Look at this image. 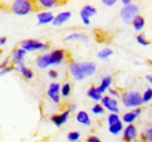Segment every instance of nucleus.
Here are the masks:
<instances>
[{
	"instance_id": "10",
	"label": "nucleus",
	"mask_w": 152,
	"mask_h": 142,
	"mask_svg": "<svg viewBox=\"0 0 152 142\" xmlns=\"http://www.w3.org/2000/svg\"><path fill=\"white\" fill-rule=\"evenodd\" d=\"M123 141L124 142H133L138 138V132L137 128L132 125H128L123 129Z\"/></svg>"
},
{
	"instance_id": "24",
	"label": "nucleus",
	"mask_w": 152,
	"mask_h": 142,
	"mask_svg": "<svg viewBox=\"0 0 152 142\" xmlns=\"http://www.w3.org/2000/svg\"><path fill=\"white\" fill-rule=\"evenodd\" d=\"M38 4L40 5V7H43V8H54V7H58V5L63 2L57 0H39Z\"/></svg>"
},
{
	"instance_id": "43",
	"label": "nucleus",
	"mask_w": 152,
	"mask_h": 142,
	"mask_svg": "<svg viewBox=\"0 0 152 142\" xmlns=\"http://www.w3.org/2000/svg\"><path fill=\"white\" fill-rule=\"evenodd\" d=\"M146 62H148V64H149V65H151V67H152V61H151V59H148Z\"/></svg>"
},
{
	"instance_id": "26",
	"label": "nucleus",
	"mask_w": 152,
	"mask_h": 142,
	"mask_svg": "<svg viewBox=\"0 0 152 142\" xmlns=\"http://www.w3.org/2000/svg\"><path fill=\"white\" fill-rule=\"evenodd\" d=\"M60 94H61L63 98H68V97L72 94V84H70V83H64V84L61 86Z\"/></svg>"
},
{
	"instance_id": "25",
	"label": "nucleus",
	"mask_w": 152,
	"mask_h": 142,
	"mask_svg": "<svg viewBox=\"0 0 152 142\" xmlns=\"http://www.w3.org/2000/svg\"><path fill=\"white\" fill-rule=\"evenodd\" d=\"M113 55H114V50L113 49H110V48H103L102 50H99L97 53V58L98 59H102V61H105L109 57H111Z\"/></svg>"
},
{
	"instance_id": "44",
	"label": "nucleus",
	"mask_w": 152,
	"mask_h": 142,
	"mask_svg": "<svg viewBox=\"0 0 152 142\" xmlns=\"http://www.w3.org/2000/svg\"><path fill=\"white\" fill-rule=\"evenodd\" d=\"M78 142H80V141H78Z\"/></svg>"
},
{
	"instance_id": "17",
	"label": "nucleus",
	"mask_w": 152,
	"mask_h": 142,
	"mask_svg": "<svg viewBox=\"0 0 152 142\" xmlns=\"http://www.w3.org/2000/svg\"><path fill=\"white\" fill-rule=\"evenodd\" d=\"M75 119L80 125H83V126H90L91 125V119L86 111H78L76 113Z\"/></svg>"
},
{
	"instance_id": "18",
	"label": "nucleus",
	"mask_w": 152,
	"mask_h": 142,
	"mask_svg": "<svg viewBox=\"0 0 152 142\" xmlns=\"http://www.w3.org/2000/svg\"><path fill=\"white\" fill-rule=\"evenodd\" d=\"M35 64L39 69H47L50 67V63H49V55L48 54H42L37 57L35 59Z\"/></svg>"
},
{
	"instance_id": "7",
	"label": "nucleus",
	"mask_w": 152,
	"mask_h": 142,
	"mask_svg": "<svg viewBox=\"0 0 152 142\" xmlns=\"http://www.w3.org/2000/svg\"><path fill=\"white\" fill-rule=\"evenodd\" d=\"M101 105L103 106L104 109H108L110 113H115V114L119 113L118 101L115 98H111L109 96H103L102 99H101Z\"/></svg>"
},
{
	"instance_id": "23",
	"label": "nucleus",
	"mask_w": 152,
	"mask_h": 142,
	"mask_svg": "<svg viewBox=\"0 0 152 142\" xmlns=\"http://www.w3.org/2000/svg\"><path fill=\"white\" fill-rule=\"evenodd\" d=\"M87 96L91 99V100H94V101H101V99H102V94L101 93H98V91L96 89V86H90L88 91H87Z\"/></svg>"
},
{
	"instance_id": "20",
	"label": "nucleus",
	"mask_w": 152,
	"mask_h": 142,
	"mask_svg": "<svg viewBox=\"0 0 152 142\" xmlns=\"http://www.w3.org/2000/svg\"><path fill=\"white\" fill-rule=\"evenodd\" d=\"M14 70L19 71L20 73H21V76L25 78V79H27V80H31V79H33V77H34V72L32 69H29L28 67H26V65H20V67H14Z\"/></svg>"
},
{
	"instance_id": "8",
	"label": "nucleus",
	"mask_w": 152,
	"mask_h": 142,
	"mask_svg": "<svg viewBox=\"0 0 152 142\" xmlns=\"http://www.w3.org/2000/svg\"><path fill=\"white\" fill-rule=\"evenodd\" d=\"M60 90H61V85L56 83V82H53L49 84L48 90H47V96L48 98L54 103L58 105L61 103V98H60Z\"/></svg>"
},
{
	"instance_id": "1",
	"label": "nucleus",
	"mask_w": 152,
	"mask_h": 142,
	"mask_svg": "<svg viewBox=\"0 0 152 142\" xmlns=\"http://www.w3.org/2000/svg\"><path fill=\"white\" fill-rule=\"evenodd\" d=\"M97 67L94 62H72L69 64V72L73 78L82 82L88 77H91L96 73Z\"/></svg>"
},
{
	"instance_id": "16",
	"label": "nucleus",
	"mask_w": 152,
	"mask_h": 142,
	"mask_svg": "<svg viewBox=\"0 0 152 142\" xmlns=\"http://www.w3.org/2000/svg\"><path fill=\"white\" fill-rule=\"evenodd\" d=\"M111 84H113V77L111 76H105V77L102 78L101 84L98 86H96V89L98 91V93L103 94L107 90H109L111 88Z\"/></svg>"
},
{
	"instance_id": "11",
	"label": "nucleus",
	"mask_w": 152,
	"mask_h": 142,
	"mask_svg": "<svg viewBox=\"0 0 152 142\" xmlns=\"http://www.w3.org/2000/svg\"><path fill=\"white\" fill-rule=\"evenodd\" d=\"M140 114H142V108L137 107V108H134L132 111H129L122 115V122L126 125H132Z\"/></svg>"
},
{
	"instance_id": "12",
	"label": "nucleus",
	"mask_w": 152,
	"mask_h": 142,
	"mask_svg": "<svg viewBox=\"0 0 152 142\" xmlns=\"http://www.w3.org/2000/svg\"><path fill=\"white\" fill-rule=\"evenodd\" d=\"M69 117H70V113L68 109H66V111L61 112L60 114H53L50 117V121L56 127H61L64 124H67V121L69 120Z\"/></svg>"
},
{
	"instance_id": "34",
	"label": "nucleus",
	"mask_w": 152,
	"mask_h": 142,
	"mask_svg": "<svg viewBox=\"0 0 152 142\" xmlns=\"http://www.w3.org/2000/svg\"><path fill=\"white\" fill-rule=\"evenodd\" d=\"M108 91H109V97H111V98H118V97L121 96V94H119V92H118V90H116V89L110 88Z\"/></svg>"
},
{
	"instance_id": "19",
	"label": "nucleus",
	"mask_w": 152,
	"mask_h": 142,
	"mask_svg": "<svg viewBox=\"0 0 152 142\" xmlns=\"http://www.w3.org/2000/svg\"><path fill=\"white\" fill-rule=\"evenodd\" d=\"M64 41H82L83 43L88 44L89 37H88V35H86L83 33H72V34H69V35H67L64 37Z\"/></svg>"
},
{
	"instance_id": "14",
	"label": "nucleus",
	"mask_w": 152,
	"mask_h": 142,
	"mask_svg": "<svg viewBox=\"0 0 152 142\" xmlns=\"http://www.w3.org/2000/svg\"><path fill=\"white\" fill-rule=\"evenodd\" d=\"M70 18H72V12H70V11L61 12V13H58V14H56V15L54 17V20H53L52 25H53L54 27H60V26L64 25L66 22H68Z\"/></svg>"
},
{
	"instance_id": "27",
	"label": "nucleus",
	"mask_w": 152,
	"mask_h": 142,
	"mask_svg": "<svg viewBox=\"0 0 152 142\" xmlns=\"http://www.w3.org/2000/svg\"><path fill=\"white\" fill-rule=\"evenodd\" d=\"M81 139V133L77 132V130H73V132H69L67 134V140L69 142H78Z\"/></svg>"
},
{
	"instance_id": "30",
	"label": "nucleus",
	"mask_w": 152,
	"mask_h": 142,
	"mask_svg": "<svg viewBox=\"0 0 152 142\" xmlns=\"http://www.w3.org/2000/svg\"><path fill=\"white\" fill-rule=\"evenodd\" d=\"M142 99H143V103H150L152 101V88H148V89L144 91V93L142 94Z\"/></svg>"
},
{
	"instance_id": "41",
	"label": "nucleus",
	"mask_w": 152,
	"mask_h": 142,
	"mask_svg": "<svg viewBox=\"0 0 152 142\" xmlns=\"http://www.w3.org/2000/svg\"><path fill=\"white\" fill-rule=\"evenodd\" d=\"M121 2H122V5H123V7L129 6V5H131V4H132V1H131V0H122Z\"/></svg>"
},
{
	"instance_id": "22",
	"label": "nucleus",
	"mask_w": 152,
	"mask_h": 142,
	"mask_svg": "<svg viewBox=\"0 0 152 142\" xmlns=\"http://www.w3.org/2000/svg\"><path fill=\"white\" fill-rule=\"evenodd\" d=\"M123 129H124V126H123L122 120H118V121H116L114 124L108 125V130H109V133L113 134V135H118V134H121V133L123 132Z\"/></svg>"
},
{
	"instance_id": "3",
	"label": "nucleus",
	"mask_w": 152,
	"mask_h": 142,
	"mask_svg": "<svg viewBox=\"0 0 152 142\" xmlns=\"http://www.w3.org/2000/svg\"><path fill=\"white\" fill-rule=\"evenodd\" d=\"M122 104L128 108L140 107L144 103L142 99V94L138 91H125L121 96Z\"/></svg>"
},
{
	"instance_id": "15",
	"label": "nucleus",
	"mask_w": 152,
	"mask_h": 142,
	"mask_svg": "<svg viewBox=\"0 0 152 142\" xmlns=\"http://www.w3.org/2000/svg\"><path fill=\"white\" fill-rule=\"evenodd\" d=\"M26 54L27 53L25 50H22L21 48H18V49L13 50V53H12V62H13L14 67H20V65L23 64Z\"/></svg>"
},
{
	"instance_id": "42",
	"label": "nucleus",
	"mask_w": 152,
	"mask_h": 142,
	"mask_svg": "<svg viewBox=\"0 0 152 142\" xmlns=\"http://www.w3.org/2000/svg\"><path fill=\"white\" fill-rule=\"evenodd\" d=\"M145 79L152 85V75H146V76H145Z\"/></svg>"
},
{
	"instance_id": "4",
	"label": "nucleus",
	"mask_w": 152,
	"mask_h": 142,
	"mask_svg": "<svg viewBox=\"0 0 152 142\" xmlns=\"http://www.w3.org/2000/svg\"><path fill=\"white\" fill-rule=\"evenodd\" d=\"M20 48L22 50H25L26 53H31V51H47V50L50 49V46L48 43L41 42L39 40L28 38V40H23L20 43Z\"/></svg>"
},
{
	"instance_id": "37",
	"label": "nucleus",
	"mask_w": 152,
	"mask_h": 142,
	"mask_svg": "<svg viewBox=\"0 0 152 142\" xmlns=\"http://www.w3.org/2000/svg\"><path fill=\"white\" fill-rule=\"evenodd\" d=\"M87 142H102V141H101V139H99L98 136H96V135H90V136L87 138Z\"/></svg>"
},
{
	"instance_id": "31",
	"label": "nucleus",
	"mask_w": 152,
	"mask_h": 142,
	"mask_svg": "<svg viewBox=\"0 0 152 142\" xmlns=\"http://www.w3.org/2000/svg\"><path fill=\"white\" fill-rule=\"evenodd\" d=\"M91 112L95 114V115H102V114H104V112H105V109L103 108V106L101 105V104H95L94 106L91 107Z\"/></svg>"
},
{
	"instance_id": "29",
	"label": "nucleus",
	"mask_w": 152,
	"mask_h": 142,
	"mask_svg": "<svg viewBox=\"0 0 152 142\" xmlns=\"http://www.w3.org/2000/svg\"><path fill=\"white\" fill-rule=\"evenodd\" d=\"M142 142H152V127L148 128L142 135H140Z\"/></svg>"
},
{
	"instance_id": "33",
	"label": "nucleus",
	"mask_w": 152,
	"mask_h": 142,
	"mask_svg": "<svg viewBox=\"0 0 152 142\" xmlns=\"http://www.w3.org/2000/svg\"><path fill=\"white\" fill-rule=\"evenodd\" d=\"M13 70H14V65H13V67H7V68H5V69L0 70V77H2V76H6V75H8L10 72H12Z\"/></svg>"
},
{
	"instance_id": "6",
	"label": "nucleus",
	"mask_w": 152,
	"mask_h": 142,
	"mask_svg": "<svg viewBox=\"0 0 152 142\" xmlns=\"http://www.w3.org/2000/svg\"><path fill=\"white\" fill-rule=\"evenodd\" d=\"M96 14H97V9L93 5H84L80 11V17H81V20L84 26H89L90 18L95 17Z\"/></svg>"
},
{
	"instance_id": "35",
	"label": "nucleus",
	"mask_w": 152,
	"mask_h": 142,
	"mask_svg": "<svg viewBox=\"0 0 152 142\" xmlns=\"http://www.w3.org/2000/svg\"><path fill=\"white\" fill-rule=\"evenodd\" d=\"M116 0H102V4L107 7H113L114 5H116Z\"/></svg>"
},
{
	"instance_id": "2",
	"label": "nucleus",
	"mask_w": 152,
	"mask_h": 142,
	"mask_svg": "<svg viewBox=\"0 0 152 142\" xmlns=\"http://www.w3.org/2000/svg\"><path fill=\"white\" fill-rule=\"evenodd\" d=\"M35 4L37 2L31 0H15L12 2V12L19 17L28 15L37 9Z\"/></svg>"
},
{
	"instance_id": "32",
	"label": "nucleus",
	"mask_w": 152,
	"mask_h": 142,
	"mask_svg": "<svg viewBox=\"0 0 152 142\" xmlns=\"http://www.w3.org/2000/svg\"><path fill=\"white\" fill-rule=\"evenodd\" d=\"M118 120H121V117L118 115V114H115V113H110L109 115H108V118H107V121H108V125H111L116 122V121H118Z\"/></svg>"
},
{
	"instance_id": "40",
	"label": "nucleus",
	"mask_w": 152,
	"mask_h": 142,
	"mask_svg": "<svg viewBox=\"0 0 152 142\" xmlns=\"http://www.w3.org/2000/svg\"><path fill=\"white\" fill-rule=\"evenodd\" d=\"M7 43V37L6 36H0V46H4Z\"/></svg>"
},
{
	"instance_id": "36",
	"label": "nucleus",
	"mask_w": 152,
	"mask_h": 142,
	"mask_svg": "<svg viewBox=\"0 0 152 142\" xmlns=\"http://www.w3.org/2000/svg\"><path fill=\"white\" fill-rule=\"evenodd\" d=\"M48 76L52 78V79H56L57 77H58V72L56 70H54V69H52V70L48 71Z\"/></svg>"
},
{
	"instance_id": "38",
	"label": "nucleus",
	"mask_w": 152,
	"mask_h": 142,
	"mask_svg": "<svg viewBox=\"0 0 152 142\" xmlns=\"http://www.w3.org/2000/svg\"><path fill=\"white\" fill-rule=\"evenodd\" d=\"M10 64V58H6L1 64H0V70H2V69H5V68H7V67H10L8 65Z\"/></svg>"
},
{
	"instance_id": "39",
	"label": "nucleus",
	"mask_w": 152,
	"mask_h": 142,
	"mask_svg": "<svg viewBox=\"0 0 152 142\" xmlns=\"http://www.w3.org/2000/svg\"><path fill=\"white\" fill-rule=\"evenodd\" d=\"M68 111H69V113H74L77 111V105L76 104H70L69 106H68Z\"/></svg>"
},
{
	"instance_id": "13",
	"label": "nucleus",
	"mask_w": 152,
	"mask_h": 142,
	"mask_svg": "<svg viewBox=\"0 0 152 142\" xmlns=\"http://www.w3.org/2000/svg\"><path fill=\"white\" fill-rule=\"evenodd\" d=\"M54 14L49 11H42L39 12L37 14V20H38V26H45V25H49L53 22L54 20Z\"/></svg>"
},
{
	"instance_id": "5",
	"label": "nucleus",
	"mask_w": 152,
	"mask_h": 142,
	"mask_svg": "<svg viewBox=\"0 0 152 142\" xmlns=\"http://www.w3.org/2000/svg\"><path fill=\"white\" fill-rule=\"evenodd\" d=\"M139 15V6L136 4H131L129 6H125L119 12V18L124 23H131L133 19Z\"/></svg>"
},
{
	"instance_id": "28",
	"label": "nucleus",
	"mask_w": 152,
	"mask_h": 142,
	"mask_svg": "<svg viewBox=\"0 0 152 142\" xmlns=\"http://www.w3.org/2000/svg\"><path fill=\"white\" fill-rule=\"evenodd\" d=\"M136 41H137L138 44H140V46H143V47H148V46L151 44L150 40H148L144 34H138V35L136 36Z\"/></svg>"
},
{
	"instance_id": "21",
	"label": "nucleus",
	"mask_w": 152,
	"mask_h": 142,
	"mask_svg": "<svg viewBox=\"0 0 152 142\" xmlns=\"http://www.w3.org/2000/svg\"><path fill=\"white\" fill-rule=\"evenodd\" d=\"M131 26H132V28L136 32H138V33L142 32L144 29V27H145V19L143 18L142 15H137L131 21Z\"/></svg>"
},
{
	"instance_id": "9",
	"label": "nucleus",
	"mask_w": 152,
	"mask_h": 142,
	"mask_svg": "<svg viewBox=\"0 0 152 142\" xmlns=\"http://www.w3.org/2000/svg\"><path fill=\"white\" fill-rule=\"evenodd\" d=\"M66 54L67 51L63 49H55L52 53H48L50 65H60L66 59Z\"/></svg>"
}]
</instances>
